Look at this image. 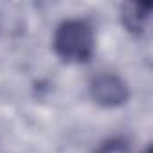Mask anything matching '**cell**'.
I'll return each instance as SVG.
<instances>
[{"instance_id": "obj_1", "label": "cell", "mask_w": 153, "mask_h": 153, "mask_svg": "<svg viewBox=\"0 0 153 153\" xmlns=\"http://www.w3.org/2000/svg\"><path fill=\"white\" fill-rule=\"evenodd\" d=\"M56 54L68 63L88 61L94 52V31L85 20H67L54 34Z\"/></svg>"}, {"instance_id": "obj_4", "label": "cell", "mask_w": 153, "mask_h": 153, "mask_svg": "<svg viewBox=\"0 0 153 153\" xmlns=\"http://www.w3.org/2000/svg\"><path fill=\"white\" fill-rule=\"evenodd\" d=\"M96 153H128V144L123 139H108L96 149Z\"/></svg>"}, {"instance_id": "obj_3", "label": "cell", "mask_w": 153, "mask_h": 153, "mask_svg": "<svg viewBox=\"0 0 153 153\" xmlns=\"http://www.w3.org/2000/svg\"><path fill=\"white\" fill-rule=\"evenodd\" d=\"M123 24L126 25L128 31L140 34L144 33L148 20H149V6L144 4H126L123 7Z\"/></svg>"}, {"instance_id": "obj_2", "label": "cell", "mask_w": 153, "mask_h": 153, "mask_svg": "<svg viewBox=\"0 0 153 153\" xmlns=\"http://www.w3.org/2000/svg\"><path fill=\"white\" fill-rule=\"evenodd\" d=\"M90 96L101 106H121L128 99V87L115 74H99L90 81Z\"/></svg>"}, {"instance_id": "obj_5", "label": "cell", "mask_w": 153, "mask_h": 153, "mask_svg": "<svg viewBox=\"0 0 153 153\" xmlns=\"http://www.w3.org/2000/svg\"><path fill=\"white\" fill-rule=\"evenodd\" d=\"M142 153H151V149H149V148H146V149H144Z\"/></svg>"}]
</instances>
